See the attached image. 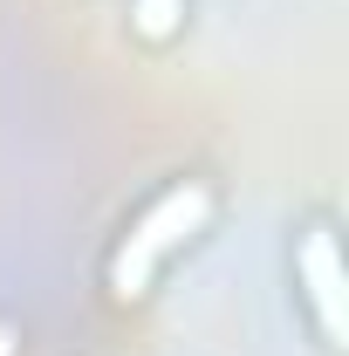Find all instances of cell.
<instances>
[{
  "label": "cell",
  "mask_w": 349,
  "mask_h": 356,
  "mask_svg": "<svg viewBox=\"0 0 349 356\" xmlns=\"http://www.w3.org/2000/svg\"><path fill=\"white\" fill-rule=\"evenodd\" d=\"M0 356H14V336H7V329H0Z\"/></svg>",
  "instance_id": "277c9868"
},
{
  "label": "cell",
  "mask_w": 349,
  "mask_h": 356,
  "mask_svg": "<svg viewBox=\"0 0 349 356\" xmlns=\"http://www.w3.org/2000/svg\"><path fill=\"white\" fill-rule=\"evenodd\" d=\"M206 220H213V185H206V178H172V185L124 226V240L110 247V295H117V302H144L151 281L165 274V261H172L192 233H206Z\"/></svg>",
  "instance_id": "6da1fadb"
},
{
  "label": "cell",
  "mask_w": 349,
  "mask_h": 356,
  "mask_svg": "<svg viewBox=\"0 0 349 356\" xmlns=\"http://www.w3.org/2000/svg\"><path fill=\"white\" fill-rule=\"evenodd\" d=\"M178 14H185V0H131V21L151 35V42H165V35H172Z\"/></svg>",
  "instance_id": "3957f363"
},
{
  "label": "cell",
  "mask_w": 349,
  "mask_h": 356,
  "mask_svg": "<svg viewBox=\"0 0 349 356\" xmlns=\"http://www.w3.org/2000/svg\"><path fill=\"white\" fill-rule=\"evenodd\" d=\"M295 288L315 315V336L329 350H343V254H336V233L322 220L302 226V240H295Z\"/></svg>",
  "instance_id": "7a4b0ae2"
}]
</instances>
